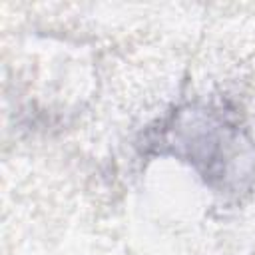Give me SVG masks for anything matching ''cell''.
I'll return each mask as SVG.
<instances>
[{
	"label": "cell",
	"mask_w": 255,
	"mask_h": 255,
	"mask_svg": "<svg viewBox=\"0 0 255 255\" xmlns=\"http://www.w3.org/2000/svg\"><path fill=\"white\" fill-rule=\"evenodd\" d=\"M137 157H173L189 165L225 203L243 201L255 185V139L241 106L229 98L173 104L133 139Z\"/></svg>",
	"instance_id": "6da1fadb"
}]
</instances>
